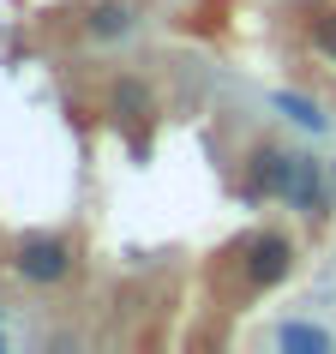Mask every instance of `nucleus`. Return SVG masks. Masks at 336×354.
Segmentation results:
<instances>
[{
	"label": "nucleus",
	"instance_id": "nucleus-8",
	"mask_svg": "<svg viewBox=\"0 0 336 354\" xmlns=\"http://www.w3.org/2000/svg\"><path fill=\"white\" fill-rule=\"evenodd\" d=\"M282 348H330V336L306 330V324H282Z\"/></svg>",
	"mask_w": 336,
	"mask_h": 354
},
{
	"label": "nucleus",
	"instance_id": "nucleus-3",
	"mask_svg": "<svg viewBox=\"0 0 336 354\" xmlns=\"http://www.w3.org/2000/svg\"><path fill=\"white\" fill-rule=\"evenodd\" d=\"M300 150H277V145H259L252 150V162H246V174H252V192H264V198H282L288 192V174H295Z\"/></svg>",
	"mask_w": 336,
	"mask_h": 354
},
{
	"label": "nucleus",
	"instance_id": "nucleus-4",
	"mask_svg": "<svg viewBox=\"0 0 336 354\" xmlns=\"http://www.w3.org/2000/svg\"><path fill=\"white\" fill-rule=\"evenodd\" d=\"M282 205H288V210H312V216L324 210V180H318V162H312V156H300V162H295Z\"/></svg>",
	"mask_w": 336,
	"mask_h": 354
},
{
	"label": "nucleus",
	"instance_id": "nucleus-7",
	"mask_svg": "<svg viewBox=\"0 0 336 354\" xmlns=\"http://www.w3.org/2000/svg\"><path fill=\"white\" fill-rule=\"evenodd\" d=\"M277 109L288 114V120H300L306 132H324V114H318L312 102H306V96H295V91H277Z\"/></svg>",
	"mask_w": 336,
	"mask_h": 354
},
{
	"label": "nucleus",
	"instance_id": "nucleus-6",
	"mask_svg": "<svg viewBox=\"0 0 336 354\" xmlns=\"http://www.w3.org/2000/svg\"><path fill=\"white\" fill-rule=\"evenodd\" d=\"M132 30V6H120V0H109V6H96L91 12V37L109 42V37H127Z\"/></svg>",
	"mask_w": 336,
	"mask_h": 354
},
{
	"label": "nucleus",
	"instance_id": "nucleus-9",
	"mask_svg": "<svg viewBox=\"0 0 336 354\" xmlns=\"http://www.w3.org/2000/svg\"><path fill=\"white\" fill-rule=\"evenodd\" d=\"M312 42L324 48V55H336V12H324V19L312 24Z\"/></svg>",
	"mask_w": 336,
	"mask_h": 354
},
{
	"label": "nucleus",
	"instance_id": "nucleus-1",
	"mask_svg": "<svg viewBox=\"0 0 336 354\" xmlns=\"http://www.w3.org/2000/svg\"><path fill=\"white\" fill-rule=\"evenodd\" d=\"M288 270H295V241L288 234L264 228V234L246 241V282L252 288H277V282H288Z\"/></svg>",
	"mask_w": 336,
	"mask_h": 354
},
{
	"label": "nucleus",
	"instance_id": "nucleus-5",
	"mask_svg": "<svg viewBox=\"0 0 336 354\" xmlns=\"http://www.w3.org/2000/svg\"><path fill=\"white\" fill-rule=\"evenodd\" d=\"M109 114L120 120V127H138V120H150V91H144V78H114Z\"/></svg>",
	"mask_w": 336,
	"mask_h": 354
},
{
	"label": "nucleus",
	"instance_id": "nucleus-2",
	"mask_svg": "<svg viewBox=\"0 0 336 354\" xmlns=\"http://www.w3.org/2000/svg\"><path fill=\"white\" fill-rule=\"evenodd\" d=\"M12 270H19L24 282H60L66 270H73V246H66V241H48V234H37V241H24V246H19Z\"/></svg>",
	"mask_w": 336,
	"mask_h": 354
}]
</instances>
